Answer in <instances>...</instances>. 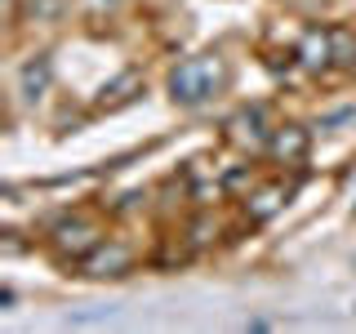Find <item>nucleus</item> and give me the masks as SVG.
I'll use <instances>...</instances> for the list:
<instances>
[{"instance_id": "f257e3e1", "label": "nucleus", "mask_w": 356, "mask_h": 334, "mask_svg": "<svg viewBox=\"0 0 356 334\" xmlns=\"http://www.w3.org/2000/svg\"><path fill=\"white\" fill-rule=\"evenodd\" d=\"M218 85H222L218 58H192V63H183V67L170 76V89H174L178 103H205V98L214 94Z\"/></svg>"}, {"instance_id": "f03ea898", "label": "nucleus", "mask_w": 356, "mask_h": 334, "mask_svg": "<svg viewBox=\"0 0 356 334\" xmlns=\"http://www.w3.org/2000/svg\"><path fill=\"white\" fill-rule=\"evenodd\" d=\"M85 267L94 276H120L129 267V250H125V245H94V254H89Z\"/></svg>"}, {"instance_id": "7ed1b4c3", "label": "nucleus", "mask_w": 356, "mask_h": 334, "mask_svg": "<svg viewBox=\"0 0 356 334\" xmlns=\"http://www.w3.org/2000/svg\"><path fill=\"white\" fill-rule=\"evenodd\" d=\"M18 85H22V98L36 103V98L44 94V85H49V63H44V58L27 63V67H22V76H18Z\"/></svg>"}, {"instance_id": "20e7f679", "label": "nucleus", "mask_w": 356, "mask_h": 334, "mask_svg": "<svg viewBox=\"0 0 356 334\" xmlns=\"http://www.w3.org/2000/svg\"><path fill=\"white\" fill-rule=\"evenodd\" d=\"M58 241H63V250H76V254H89V250H94V232H89L85 223H63V228H58Z\"/></svg>"}, {"instance_id": "39448f33", "label": "nucleus", "mask_w": 356, "mask_h": 334, "mask_svg": "<svg viewBox=\"0 0 356 334\" xmlns=\"http://www.w3.org/2000/svg\"><path fill=\"white\" fill-rule=\"evenodd\" d=\"M330 58H339V63H352L356 58V36H352L348 27L330 31Z\"/></svg>"}, {"instance_id": "423d86ee", "label": "nucleus", "mask_w": 356, "mask_h": 334, "mask_svg": "<svg viewBox=\"0 0 356 334\" xmlns=\"http://www.w3.org/2000/svg\"><path fill=\"white\" fill-rule=\"evenodd\" d=\"M276 156H303V148H307V138H303V129H289V134H276Z\"/></svg>"}, {"instance_id": "0eeeda50", "label": "nucleus", "mask_w": 356, "mask_h": 334, "mask_svg": "<svg viewBox=\"0 0 356 334\" xmlns=\"http://www.w3.org/2000/svg\"><path fill=\"white\" fill-rule=\"evenodd\" d=\"M276 200H281L276 192H263V196H259V205H254V218H267V214L276 209Z\"/></svg>"}, {"instance_id": "6e6552de", "label": "nucleus", "mask_w": 356, "mask_h": 334, "mask_svg": "<svg viewBox=\"0 0 356 334\" xmlns=\"http://www.w3.org/2000/svg\"><path fill=\"white\" fill-rule=\"evenodd\" d=\"M58 5H63V0H31V9H36V14H54Z\"/></svg>"}]
</instances>
